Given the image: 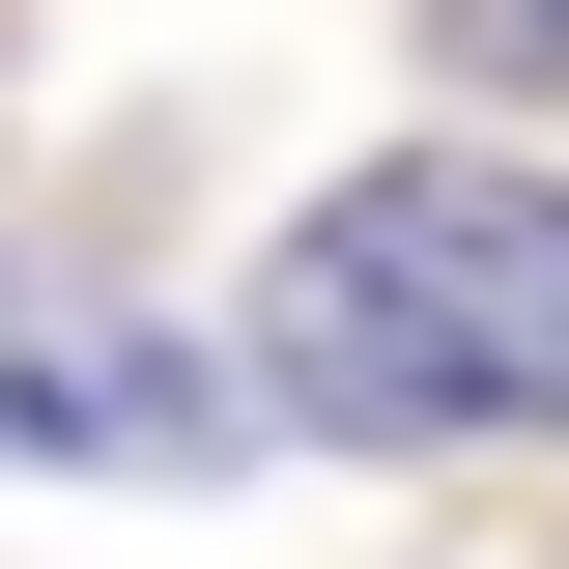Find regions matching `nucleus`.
<instances>
[{"instance_id": "nucleus-1", "label": "nucleus", "mask_w": 569, "mask_h": 569, "mask_svg": "<svg viewBox=\"0 0 569 569\" xmlns=\"http://www.w3.org/2000/svg\"><path fill=\"white\" fill-rule=\"evenodd\" d=\"M257 370L313 427H569V171H485V142H399V171H313L257 284Z\"/></svg>"}, {"instance_id": "nucleus-2", "label": "nucleus", "mask_w": 569, "mask_h": 569, "mask_svg": "<svg viewBox=\"0 0 569 569\" xmlns=\"http://www.w3.org/2000/svg\"><path fill=\"white\" fill-rule=\"evenodd\" d=\"M0 456H114V485H200V456H228V370H200V342H142L114 284L0 257Z\"/></svg>"}, {"instance_id": "nucleus-3", "label": "nucleus", "mask_w": 569, "mask_h": 569, "mask_svg": "<svg viewBox=\"0 0 569 569\" xmlns=\"http://www.w3.org/2000/svg\"><path fill=\"white\" fill-rule=\"evenodd\" d=\"M427 58L456 86H569V0H427Z\"/></svg>"}]
</instances>
